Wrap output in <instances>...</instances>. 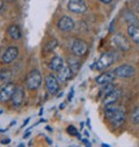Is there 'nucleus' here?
I'll list each match as a JSON object with an SVG mask.
<instances>
[{
    "label": "nucleus",
    "mask_w": 139,
    "mask_h": 147,
    "mask_svg": "<svg viewBox=\"0 0 139 147\" xmlns=\"http://www.w3.org/2000/svg\"><path fill=\"white\" fill-rule=\"evenodd\" d=\"M9 142H11V140H9L8 138H7V139H3V140H1V144H9Z\"/></svg>",
    "instance_id": "bb28decb"
},
{
    "label": "nucleus",
    "mask_w": 139,
    "mask_h": 147,
    "mask_svg": "<svg viewBox=\"0 0 139 147\" xmlns=\"http://www.w3.org/2000/svg\"><path fill=\"white\" fill-rule=\"evenodd\" d=\"M99 1H101V3H103V4H110L113 0H99Z\"/></svg>",
    "instance_id": "a878e982"
},
{
    "label": "nucleus",
    "mask_w": 139,
    "mask_h": 147,
    "mask_svg": "<svg viewBox=\"0 0 139 147\" xmlns=\"http://www.w3.org/2000/svg\"><path fill=\"white\" fill-rule=\"evenodd\" d=\"M104 115H106V117L109 119L110 124L114 127L122 126L124 124V122H125V118H126L125 110L122 107L117 105L116 103L106 105V111H104Z\"/></svg>",
    "instance_id": "f257e3e1"
},
{
    "label": "nucleus",
    "mask_w": 139,
    "mask_h": 147,
    "mask_svg": "<svg viewBox=\"0 0 139 147\" xmlns=\"http://www.w3.org/2000/svg\"><path fill=\"white\" fill-rule=\"evenodd\" d=\"M59 81L57 79V77L52 76V74H49L45 77V88H47V92L51 95L56 94L58 90H59Z\"/></svg>",
    "instance_id": "6e6552de"
},
{
    "label": "nucleus",
    "mask_w": 139,
    "mask_h": 147,
    "mask_svg": "<svg viewBox=\"0 0 139 147\" xmlns=\"http://www.w3.org/2000/svg\"><path fill=\"white\" fill-rule=\"evenodd\" d=\"M72 52L74 53V56L77 57H82L87 53L88 51V44L84 41V40H80V38H77L74 40V42L72 43V48H71Z\"/></svg>",
    "instance_id": "423d86ee"
},
{
    "label": "nucleus",
    "mask_w": 139,
    "mask_h": 147,
    "mask_svg": "<svg viewBox=\"0 0 139 147\" xmlns=\"http://www.w3.org/2000/svg\"><path fill=\"white\" fill-rule=\"evenodd\" d=\"M63 65H64V59H63L61 57H59V56H56V57H53V58L51 59V61H50V64H49V68H50L51 71L58 72V71L63 67Z\"/></svg>",
    "instance_id": "dca6fc26"
},
{
    "label": "nucleus",
    "mask_w": 139,
    "mask_h": 147,
    "mask_svg": "<svg viewBox=\"0 0 139 147\" xmlns=\"http://www.w3.org/2000/svg\"><path fill=\"white\" fill-rule=\"evenodd\" d=\"M57 27L59 30L61 31H71L74 29V21L72 18H70V16H61L58 22H57Z\"/></svg>",
    "instance_id": "9d476101"
},
{
    "label": "nucleus",
    "mask_w": 139,
    "mask_h": 147,
    "mask_svg": "<svg viewBox=\"0 0 139 147\" xmlns=\"http://www.w3.org/2000/svg\"><path fill=\"white\" fill-rule=\"evenodd\" d=\"M7 1H9V3H13V1H14V0H7Z\"/></svg>",
    "instance_id": "c756f323"
},
{
    "label": "nucleus",
    "mask_w": 139,
    "mask_h": 147,
    "mask_svg": "<svg viewBox=\"0 0 139 147\" xmlns=\"http://www.w3.org/2000/svg\"><path fill=\"white\" fill-rule=\"evenodd\" d=\"M67 8L68 11H71L76 14H84L87 11V6L84 0H68Z\"/></svg>",
    "instance_id": "0eeeda50"
},
{
    "label": "nucleus",
    "mask_w": 139,
    "mask_h": 147,
    "mask_svg": "<svg viewBox=\"0 0 139 147\" xmlns=\"http://www.w3.org/2000/svg\"><path fill=\"white\" fill-rule=\"evenodd\" d=\"M114 61H115V57H114L113 52H104L100 56V58L96 60L94 66L97 71H102L104 68L109 67Z\"/></svg>",
    "instance_id": "7ed1b4c3"
},
{
    "label": "nucleus",
    "mask_w": 139,
    "mask_h": 147,
    "mask_svg": "<svg viewBox=\"0 0 139 147\" xmlns=\"http://www.w3.org/2000/svg\"><path fill=\"white\" fill-rule=\"evenodd\" d=\"M68 66H70V68L72 69L73 73H77L80 69V63H79V60L77 58L68 59Z\"/></svg>",
    "instance_id": "aec40b11"
},
{
    "label": "nucleus",
    "mask_w": 139,
    "mask_h": 147,
    "mask_svg": "<svg viewBox=\"0 0 139 147\" xmlns=\"http://www.w3.org/2000/svg\"><path fill=\"white\" fill-rule=\"evenodd\" d=\"M23 97H24V90H23V88L21 86H18L15 92H14V94H13V96H12V98H11L12 105L14 108H19L23 103Z\"/></svg>",
    "instance_id": "ddd939ff"
},
{
    "label": "nucleus",
    "mask_w": 139,
    "mask_h": 147,
    "mask_svg": "<svg viewBox=\"0 0 139 147\" xmlns=\"http://www.w3.org/2000/svg\"><path fill=\"white\" fill-rule=\"evenodd\" d=\"M8 35H9V37H11L12 40H16V41L20 40L21 36H22L21 30H20L19 26H16V24H12V26L8 28Z\"/></svg>",
    "instance_id": "a211bd4d"
},
{
    "label": "nucleus",
    "mask_w": 139,
    "mask_h": 147,
    "mask_svg": "<svg viewBox=\"0 0 139 147\" xmlns=\"http://www.w3.org/2000/svg\"><path fill=\"white\" fill-rule=\"evenodd\" d=\"M15 89H16L15 84H13V82H7V84H5V85L1 87V89H0V101H1L3 103L8 102V101L12 98V96H13Z\"/></svg>",
    "instance_id": "20e7f679"
},
{
    "label": "nucleus",
    "mask_w": 139,
    "mask_h": 147,
    "mask_svg": "<svg viewBox=\"0 0 139 147\" xmlns=\"http://www.w3.org/2000/svg\"><path fill=\"white\" fill-rule=\"evenodd\" d=\"M67 132H68V134H71V136H78L77 129H76L74 126H72V125H70V126L67 127Z\"/></svg>",
    "instance_id": "393cba45"
},
{
    "label": "nucleus",
    "mask_w": 139,
    "mask_h": 147,
    "mask_svg": "<svg viewBox=\"0 0 139 147\" xmlns=\"http://www.w3.org/2000/svg\"><path fill=\"white\" fill-rule=\"evenodd\" d=\"M125 21L129 22L130 24H137V18H136L134 14L131 13V12H128V13L125 14Z\"/></svg>",
    "instance_id": "5701e85b"
},
{
    "label": "nucleus",
    "mask_w": 139,
    "mask_h": 147,
    "mask_svg": "<svg viewBox=\"0 0 139 147\" xmlns=\"http://www.w3.org/2000/svg\"><path fill=\"white\" fill-rule=\"evenodd\" d=\"M3 6H4V0H0V9L3 8Z\"/></svg>",
    "instance_id": "cd10ccee"
},
{
    "label": "nucleus",
    "mask_w": 139,
    "mask_h": 147,
    "mask_svg": "<svg viewBox=\"0 0 139 147\" xmlns=\"http://www.w3.org/2000/svg\"><path fill=\"white\" fill-rule=\"evenodd\" d=\"M28 122H29V118H27V119H26V122L23 123V125H22V126H24V125H27V124H28Z\"/></svg>",
    "instance_id": "c85d7f7f"
},
{
    "label": "nucleus",
    "mask_w": 139,
    "mask_h": 147,
    "mask_svg": "<svg viewBox=\"0 0 139 147\" xmlns=\"http://www.w3.org/2000/svg\"><path fill=\"white\" fill-rule=\"evenodd\" d=\"M128 32L133 42L139 44V26L138 24H129Z\"/></svg>",
    "instance_id": "f3484780"
},
{
    "label": "nucleus",
    "mask_w": 139,
    "mask_h": 147,
    "mask_svg": "<svg viewBox=\"0 0 139 147\" xmlns=\"http://www.w3.org/2000/svg\"><path fill=\"white\" fill-rule=\"evenodd\" d=\"M42 85V74L38 69H32L26 78V86L30 90H36Z\"/></svg>",
    "instance_id": "f03ea898"
},
{
    "label": "nucleus",
    "mask_w": 139,
    "mask_h": 147,
    "mask_svg": "<svg viewBox=\"0 0 139 147\" xmlns=\"http://www.w3.org/2000/svg\"><path fill=\"white\" fill-rule=\"evenodd\" d=\"M11 78H12V71H9V69H1V71H0V86L9 82Z\"/></svg>",
    "instance_id": "6ab92c4d"
},
{
    "label": "nucleus",
    "mask_w": 139,
    "mask_h": 147,
    "mask_svg": "<svg viewBox=\"0 0 139 147\" xmlns=\"http://www.w3.org/2000/svg\"><path fill=\"white\" fill-rule=\"evenodd\" d=\"M57 44H58V42H57V40H55V38H52L47 45H45V49H44V52H51L56 47H57Z\"/></svg>",
    "instance_id": "4be33fe9"
},
{
    "label": "nucleus",
    "mask_w": 139,
    "mask_h": 147,
    "mask_svg": "<svg viewBox=\"0 0 139 147\" xmlns=\"http://www.w3.org/2000/svg\"><path fill=\"white\" fill-rule=\"evenodd\" d=\"M131 122L133 124H139V105H137L131 114Z\"/></svg>",
    "instance_id": "412c9836"
},
{
    "label": "nucleus",
    "mask_w": 139,
    "mask_h": 147,
    "mask_svg": "<svg viewBox=\"0 0 139 147\" xmlns=\"http://www.w3.org/2000/svg\"><path fill=\"white\" fill-rule=\"evenodd\" d=\"M18 56H19V49H18V47H13V45L12 47H8L5 50L4 55H3V61L5 64H11L12 61H14L18 58Z\"/></svg>",
    "instance_id": "9b49d317"
},
{
    "label": "nucleus",
    "mask_w": 139,
    "mask_h": 147,
    "mask_svg": "<svg viewBox=\"0 0 139 147\" xmlns=\"http://www.w3.org/2000/svg\"><path fill=\"white\" fill-rule=\"evenodd\" d=\"M121 95H122V90H121L119 88H114L110 93H108V94L106 95V97H104V100H103L104 105L116 103V102L118 101V98L121 97Z\"/></svg>",
    "instance_id": "4468645a"
},
{
    "label": "nucleus",
    "mask_w": 139,
    "mask_h": 147,
    "mask_svg": "<svg viewBox=\"0 0 139 147\" xmlns=\"http://www.w3.org/2000/svg\"><path fill=\"white\" fill-rule=\"evenodd\" d=\"M72 74H73V72H72L71 68H70V66L64 64L63 67L58 71L57 79H58V81H59L60 84H65V82H67L70 79L72 78Z\"/></svg>",
    "instance_id": "f8f14e48"
},
{
    "label": "nucleus",
    "mask_w": 139,
    "mask_h": 147,
    "mask_svg": "<svg viewBox=\"0 0 139 147\" xmlns=\"http://www.w3.org/2000/svg\"><path fill=\"white\" fill-rule=\"evenodd\" d=\"M103 86H106L102 90H101V94L102 95H107L108 93H110L113 89H114V86H113V82H110V84H107V85H103Z\"/></svg>",
    "instance_id": "b1692460"
},
{
    "label": "nucleus",
    "mask_w": 139,
    "mask_h": 147,
    "mask_svg": "<svg viewBox=\"0 0 139 147\" xmlns=\"http://www.w3.org/2000/svg\"><path fill=\"white\" fill-rule=\"evenodd\" d=\"M115 77L116 76H114V72L111 73V72H107V73H102L101 76H99L97 78H96V84L97 85H107V84H110V82H113L114 80H115Z\"/></svg>",
    "instance_id": "2eb2a0df"
},
{
    "label": "nucleus",
    "mask_w": 139,
    "mask_h": 147,
    "mask_svg": "<svg viewBox=\"0 0 139 147\" xmlns=\"http://www.w3.org/2000/svg\"><path fill=\"white\" fill-rule=\"evenodd\" d=\"M113 43L116 45L117 49H119L122 51H128L131 48L129 40L125 37V36H123L121 34H116L114 36V37H113Z\"/></svg>",
    "instance_id": "1a4fd4ad"
},
{
    "label": "nucleus",
    "mask_w": 139,
    "mask_h": 147,
    "mask_svg": "<svg viewBox=\"0 0 139 147\" xmlns=\"http://www.w3.org/2000/svg\"><path fill=\"white\" fill-rule=\"evenodd\" d=\"M114 74L118 78H132L136 74V69L131 65H121L114 69Z\"/></svg>",
    "instance_id": "39448f33"
}]
</instances>
